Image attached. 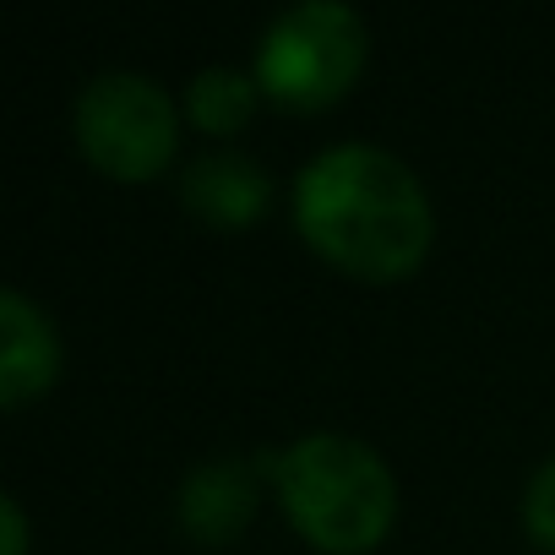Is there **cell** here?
Segmentation results:
<instances>
[{
	"label": "cell",
	"instance_id": "obj_1",
	"mask_svg": "<svg viewBox=\"0 0 555 555\" xmlns=\"http://www.w3.org/2000/svg\"><path fill=\"white\" fill-rule=\"evenodd\" d=\"M295 229L338 272L365 284L409 278L436 234L414 169L382 147H327L295 180Z\"/></svg>",
	"mask_w": 555,
	"mask_h": 555
},
{
	"label": "cell",
	"instance_id": "obj_2",
	"mask_svg": "<svg viewBox=\"0 0 555 555\" xmlns=\"http://www.w3.org/2000/svg\"><path fill=\"white\" fill-rule=\"evenodd\" d=\"M272 485L295 533L327 555L376 550L398 517L392 468L344 430H311L289 441L272 457Z\"/></svg>",
	"mask_w": 555,
	"mask_h": 555
},
{
	"label": "cell",
	"instance_id": "obj_3",
	"mask_svg": "<svg viewBox=\"0 0 555 555\" xmlns=\"http://www.w3.org/2000/svg\"><path fill=\"white\" fill-rule=\"evenodd\" d=\"M365 72V23L338 0H300L256 44V88L284 109H327Z\"/></svg>",
	"mask_w": 555,
	"mask_h": 555
},
{
	"label": "cell",
	"instance_id": "obj_4",
	"mask_svg": "<svg viewBox=\"0 0 555 555\" xmlns=\"http://www.w3.org/2000/svg\"><path fill=\"white\" fill-rule=\"evenodd\" d=\"M77 153L120 185H147L175 158V99L142 72H104L72 104Z\"/></svg>",
	"mask_w": 555,
	"mask_h": 555
},
{
	"label": "cell",
	"instance_id": "obj_5",
	"mask_svg": "<svg viewBox=\"0 0 555 555\" xmlns=\"http://www.w3.org/2000/svg\"><path fill=\"white\" fill-rule=\"evenodd\" d=\"M55 371H61V338L50 317L23 289H0V403L28 409L34 398L50 392Z\"/></svg>",
	"mask_w": 555,
	"mask_h": 555
},
{
	"label": "cell",
	"instance_id": "obj_6",
	"mask_svg": "<svg viewBox=\"0 0 555 555\" xmlns=\"http://www.w3.org/2000/svg\"><path fill=\"white\" fill-rule=\"evenodd\" d=\"M256 463L245 457H212L185 474L180 485V528L196 544H229L245 533L256 512Z\"/></svg>",
	"mask_w": 555,
	"mask_h": 555
},
{
	"label": "cell",
	"instance_id": "obj_7",
	"mask_svg": "<svg viewBox=\"0 0 555 555\" xmlns=\"http://www.w3.org/2000/svg\"><path fill=\"white\" fill-rule=\"evenodd\" d=\"M272 185H267V169L245 153H207L185 169L180 180V202L196 223L207 229H250L267 207Z\"/></svg>",
	"mask_w": 555,
	"mask_h": 555
},
{
	"label": "cell",
	"instance_id": "obj_8",
	"mask_svg": "<svg viewBox=\"0 0 555 555\" xmlns=\"http://www.w3.org/2000/svg\"><path fill=\"white\" fill-rule=\"evenodd\" d=\"M256 93H261L256 77L229 72V66H207V72L191 77L185 109H191V120H196L207 137H234V131L256 115Z\"/></svg>",
	"mask_w": 555,
	"mask_h": 555
},
{
	"label": "cell",
	"instance_id": "obj_9",
	"mask_svg": "<svg viewBox=\"0 0 555 555\" xmlns=\"http://www.w3.org/2000/svg\"><path fill=\"white\" fill-rule=\"evenodd\" d=\"M522 528L555 555V457L528 479V495H522Z\"/></svg>",
	"mask_w": 555,
	"mask_h": 555
},
{
	"label": "cell",
	"instance_id": "obj_10",
	"mask_svg": "<svg viewBox=\"0 0 555 555\" xmlns=\"http://www.w3.org/2000/svg\"><path fill=\"white\" fill-rule=\"evenodd\" d=\"M0 539H7V550H0V555H28V517H23L17 495L0 501Z\"/></svg>",
	"mask_w": 555,
	"mask_h": 555
}]
</instances>
